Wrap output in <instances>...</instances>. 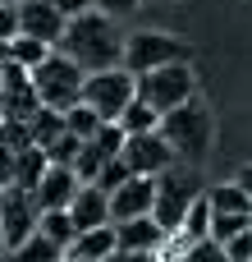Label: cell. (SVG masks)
<instances>
[{
	"mask_svg": "<svg viewBox=\"0 0 252 262\" xmlns=\"http://www.w3.org/2000/svg\"><path fill=\"white\" fill-rule=\"evenodd\" d=\"M9 253H14L18 262H60L64 258V249H60L51 235H41V230H32V235H28L18 249H9Z\"/></svg>",
	"mask_w": 252,
	"mask_h": 262,
	"instance_id": "ffe728a7",
	"label": "cell"
},
{
	"mask_svg": "<svg viewBox=\"0 0 252 262\" xmlns=\"http://www.w3.org/2000/svg\"><path fill=\"white\" fill-rule=\"evenodd\" d=\"M152 203H156V175H129V180L110 193V221L152 216Z\"/></svg>",
	"mask_w": 252,
	"mask_h": 262,
	"instance_id": "8fae6325",
	"label": "cell"
},
{
	"mask_svg": "<svg viewBox=\"0 0 252 262\" xmlns=\"http://www.w3.org/2000/svg\"><path fill=\"white\" fill-rule=\"evenodd\" d=\"M101 124H106V120H101L87 101H73V106L64 111V129H69V134H78V138H92Z\"/></svg>",
	"mask_w": 252,
	"mask_h": 262,
	"instance_id": "603a6c76",
	"label": "cell"
},
{
	"mask_svg": "<svg viewBox=\"0 0 252 262\" xmlns=\"http://www.w3.org/2000/svg\"><path fill=\"white\" fill-rule=\"evenodd\" d=\"M69 216H73L78 230H87V226H106V221H110V193L96 189V184H78V193L69 198Z\"/></svg>",
	"mask_w": 252,
	"mask_h": 262,
	"instance_id": "9a60e30c",
	"label": "cell"
},
{
	"mask_svg": "<svg viewBox=\"0 0 252 262\" xmlns=\"http://www.w3.org/2000/svg\"><path fill=\"white\" fill-rule=\"evenodd\" d=\"M92 5H96L101 14H110V18H124V14H133L142 0H92Z\"/></svg>",
	"mask_w": 252,
	"mask_h": 262,
	"instance_id": "d590c367",
	"label": "cell"
},
{
	"mask_svg": "<svg viewBox=\"0 0 252 262\" xmlns=\"http://www.w3.org/2000/svg\"><path fill=\"white\" fill-rule=\"evenodd\" d=\"M78 147H83V138L64 129V134H55V138H51V143H46L41 152H46V161H51V166H73V157H78Z\"/></svg>",
	"mask_w": 252,
	"mask_h": 262,
	"instance_id": "d4e9b609",
	"label": "cell"
},
{
	"mask_svg": "<svg viewBox=\"0 0 252 262\" xmlns=\"http://www.w3.org/2000/svg\"><path fill=\"white\" fill-rule=\"evenodd\" d=\"M46 166H51V161H46V152H41V147H23V152H18V175H14V184L32 193V189H37V180L46 175Z\"/></svg>",
	"mask_w": 252,
	"mask_h": 262,
	"instance_id": "7402d4cb",
	"label": "cell"
},
{
	"mask_svg": "<svg viewBox=\"0 0 252 262\" xmlns=\"http://www.w3.org/2000/svg\"><path fill=\"white\" fill-rule=\"evenodd\" d=\"M101 166H106V157H101V152L83 138V147H78V157H73V175H78V184H92Z\"/></svg>",
	"mask_w": 252,
	"mask_h": 262,
	"instance_id": "f1b7e54d",
	"label": "cell"
},
{
	"mask_svg": "<svg viewBox=\"0 0 252 262\" xmlns=\"http://www.w3.org/2000/svg\"><path fill=\"white\" fill-rule=\"evenodd\" d=\"M55 51H64L83 74H92V69H110V64L124 60V37H119L110 14L87 9V14L64 23V37L55 41Z\"/></svg>",
	"mask_w": 252,
	"mask_h": 262,
	"instance_id": "6da1fadb",
	"label": "cell"
},
{
	"mask_svg": "<svg viewBox=\"0 0 252 262\" xmlns=\"http://www.w3.org/2000/svg\"><path fill=\"white\" fill-rule=\"evenodd\" d=\"M156 129L165 134V143L174 147V157H188V161H202V157L211 152V134H216L211 111H207V101H197V97H188V101L161 111V124H156Z\"/></svg>",
	"mask_w": 252,
	"mask_h": 262,
	"instance_id": "7a4b0ae2",
	"label": "cell"
},
{
	"mask_svg": "<svg viewBox=\"0 0 252 262\" xmlns=\"http://www.w3.org/2000/svg\"><path fill=\"white\" fill-rule=\"evenodd\" d=\"M41 106L37 88H32V69H23L18 60H9L0 69V120H28Z\"/></svg>",
	"mask_w": 252,
	"mask_h": 262,
	"instance_id": "9c48e42d",
	"label": "cell"
},
{
	"mask_svg": "<svg viewBox=\"0 0 252 262\" xmlns=\"http://www.w3.org/2000/svg\"><path fill=\"white\" fill-rule=\"evenodd\" d=\"M51 5H55V9H60L64 18H78V14H87V9H96L92 0H51Z\"/></svg>",
	"mask_w": 252,
	"mask_h": 262,
	"instance_id": "74e56055",
	"label": "cell"
},
{
	"mask_svg": "<svg viewBox=\"0 0 252 262\" xmlns=\"http://www.w3.org/2000/svg\"><path fill=\"white\" fill-rule=\"evenodd\" d=\"M83 69L64 55V51H55L51 46V55L32 69V88H37V97H41V106H51V111H69L73 101H83Z\"/></svg>",
	"mask_w": 252,
	"mask_h": 262,
	"instance_id": "3957f363",
	"label": "cell"
},
{
	"mask_svg": "<svg viewBox=\"0 0 252 262\" xmlns=\"http://www.w3.org/2000/svg\"><path fill=\"white\" fill-rule=\"evenodd\" d=\"M0 230H5V249H18L37 230V207H32L28 189H18V184L0 189Z\"/></svg>",
	"mask_w": 252,
	"mask_h": 262,
	"instance_id": "30bf717a",
	"label": "cell"
},
{
	"mask_svg": "<svg viewBox=\"0 0 252 262\" xmlns=\"http://www.w3.org/2000/svg\"><path fill=\"white\" fill-rule=\"evenodd\" d=\"M138 92V78L124 69V64H110V69H92L83 78V101L101 115V120H119V111L133 101Z\"/></svg>",
	"mask_w": 252,
	"mask_h": 262,
	"instance_id": "8992f818",
	"label": "cell"
},
{
	"mask_svg": "<svg viewBox=\"0 0 252 262\" xmlns=\"http://www.w3.org/2000/svg\"><path fill=\"white\" fill-rule=\"evenodd\" d=\"M9 64V41H0V69Z\"/></svg>",
	"mask_w": 252,
	"mask_h": 262,
	"instance_id": "ab89813d",
	"label": "cell"
},
{
	"mask_svg": "<svg viewBox=\"0 0 252 262\" xmlns=\"http://www.w3.org/2000/svg\"><path fill=\"white\" fill-rule=\"evenodd\" d=\"M234 184H239V189L252 198V166H243V170H239V180H234Z\"/></svg>",
	"mask_w": 252,
	"mask_h": 262,
	"instance_id": "f35d334b",
	"label": "cell"
},
{
	"mask_svg": "<svg viewBox=\"0 0 252 262\" xmlns=\"http://www.w3.org/2000/svg\"><path fill=\"white\" fill-rule=\"evenodd\" d=\"M207 226H211V207H207V198H197L193 207H188V216H184V226L174 230L184 244H193V239H202L207 235Z\"/></svg>",
	"mask_w": 252,
	"mask_h": 262,
	"instance_id": "484cf974",
	"label": "cell"
},
{
	"mask_svg": "<svg viewBox=\"0 0 252 262\" xmlns=\"http://www.w3.org/2000/svg\"><path fill=\"white\" fill-rule=\"evenodd\" d=\"M18 37V0L0 5V41H14Z\"/></svg>",
	"mask_w": 252,
	"mask_h": 262,
	"instance_id": "836d02e7",
	"label": "cell"
},
{
	"mask_svg": "<svg viewBox=\"0 0 252 262\" xmlns=\"http://www.w3.org/2000/svg\"><path fill=\"white\" fill-rule=\"evenodd\" d=\"M225 253H230V262H248L252 258V221L234 235V239H225Z\"/></svg>",
	"mask_w": 252,
	"mask_h": 262,
	"instance_id": "d6a6232c",
	"label": "cell"
},
{
	"mask_svg": "<svg viewBox=\"0 0 252 262\" xmlns=\"http://www.w3.org/2000/svg\"><path fill=\"white\" fill-rule=\"evenodd\" d=\"M207 203H211V212H230V216H252V198L230 180V184H216L211 193H207Z\"/></svg>",
	"mask_w": 252,
	"mask_h": 262,
	"instance_id": "ac0fdd59",
	"label": "cell"
},
{
	"mask_svg": "<svg viewBox=\"0 0 252 262\" xmlns=\"http://www.w3.org/2000/svg\"><path fill=\"white\" fill-rule=\"evenodd\" d=\"M0 262H18V258H14V253H9V249H0Z\"/></svg>",
	"mask_w": 252,
	"mask_h": 262,
	"instance_id": "b9f144b4",
	"label": "cell"
},
{
	"mask_svg": "<svg viewBox=\"0 0 252 262\" xmlns=\"http://www.w3.org/2000/svg\"><path fill=\"white\" fill-rule=\"evenodd\" d=\"M124 180H129V166H124V157H110V161L96 170V180H92V184H96V189H106V193H115Z\"/></svg>",
	"mask_w": 252,
	"mask_h": 262,
	"instance_id": "4dcf8cb0",
	"label": "cell"
},
{
	"mask_svg": "<svg viewBox=\"0 0 252 262\" xmlns=\"http://www.w3.org/2000/svg\"><path fill=\"white\" fill-rule=\"evenodd\" d=\"M87 143H92V147H96V152L110 161V157H119V147H124V129H119L115 120H106V124H101V129H96Z\"/></svg>",
	"mask_w": 252,
	"mask_h": 262,
	"instance_id": "83f0119b",
	"label": "cell"
},
{
	"mask_svg": "<svg viewBox=\"0 0 252 262\" xmlns=\"http://www.w3.org/2000/svg\"><path fill=\"white\" fill-rule=\"evenodd\" d=\"M0 249H5V230H0Z\"/></svg>",
	"mask_w": 252,
	"mask_h": 262,
	"instance_id": "7bdbcfd3",
	"label": "cell"
},
{
	"mask_svg": "<svg viewBox=\"0 0 252 262\" xmlns=\"http://www.w3.org/2000/svg\"><path fill=\"white\" fill-rule=\"evenodd\" d=\"M37 230H41V235H51L60 249H69V244H73V235H78V226H73L69 207H55V212H37Z\"/></svg>",
	"mask_w": 252,
	"mask_h": 262,
	"instance_id": "d6986e66",
	"label": "cell"
},
{
	"mask_svg": "<svg viewBox=\"0 0 252 262\" xmlns=\"http://www.w3.org/2000/svg\"><path fill=\"white\" fill-rule=\"evenodd\" d=\"M46 55H51V46H46V41H37V37H23V32H18V37L9 41V60H18L23 69H37Z\"/></svg>",
	"mask_w": 252,
	"mask_h": 262,
	"instance_id": "cb8c5ba5",
	"label": "cell"
},
{
	"mask_svg": "<svg viewBox=\"0 0 252 262\" xmlns=\"http://www.w3.org/2000/svg\"><path fill=\"white\" fill-rule=\"evenodd\" d=\"M64 14L51 5V0H18V32L23 37H37V41H46V46H55L60 37H64Z\"/></svg>",
	"mask_w": 252,
	"mask_h": 262,
	"instance_id": "7c38bea8",
	"label": "cell"
},
{
	"mask_svg": "<svg viewBox=\"0 0 252 262\" xmlns=\"http://www.w3.org/2000/svg\"><path fill=\"white\" fill-rule=\"evenodd\" d=\"M174 262H230V253H225V244H216L211 235H202V239L184 244V253Z\"/></svg>",
	"mask_w": 252,
	"mask_h": 262,
	"instance_id": "4316f807",
	"label": "cell"
},
{
	"mask_svg": "<svg viewBox=\"0 0 252 262\" xmlns=\"http://www.w3.org/2000/svg\"><path fill=\"white\" fill-rule=\"evenodd\" d=\"M28 129H32V147H46L55 134H64V111H51V106H37L28 115Z\"/></svg>",
	"mask_w": 252,
	"mask_h": 262,
	"instance_id": "44dd1931",
	"label": "cell"
},
{
	"mask_svg": "<svg viewBox=\"0 0 252 262\" xmlns=\"http://www.w3.org/2000/svg\"><path fill=\"white\" fill-rule=\"evenodd\" d=\"M211 207V203H207ZM252 216H230V212H211V226H207V235L216 239V244H225V239H234L243 226H248Z\"/></svg>",
	"mask_w": 252,
	"mask_h": 262,
	"instance_id": "f546056e",
	"label": "cell"
},
{
	"mask_svg": "<svg viewBox=\"0 0 252 262\" xmlns=\"http://www.w3.org/2000/svg\"><path fill=\"white\" fill-rule=\"evenodd\" d=\"M0 5H9V0H0Z\"/></svg>",
	"mask_w": 252,
	"mask_h": 262,
	"instance_id": "ee69618b",
	"label": "cell"
},
{
	"mask_svg": "<svg viewBox=\"0 0 252 262\" xmlns=\"http://www.w3.org/2000/svg\"><path fill=\"white\" fill-rule=\"evenodd\" d=\"M73 193H78L73 166H46V175H41L37 189H32V207H37V212H55V207H69Z\"/></svg>",
	"mask_w": 252,
	"mask_h": 262,
	"instance_id": "4fadbf2b",
	"label": "cell"
},
{
	"mask_svg": "<svg viewBox=\"0 0 252 262\" xmlns=\"http://www.w3.org/2000/svg\"><path fill=\"white\" fill-rule=\"evenodd\" d=\"M60 262H92V258H78V253H64Z\"/></svg>",
	"mask_w": 252,
	"mask_h": 262,
	"instance_id": "60d3db41",
	"label": "cell"
},
{
	"mask_svg": "<svg viewBox=\"0 0 252 262\" xmlns=\"http://www.w3.org/2000/svg\"><path fill=\"white\" fill-rule=\"evenodd\" d=\"M174 60H193V46L184 37H170V32H133L124 37V69L138 78L147 69H161V64H174Z\"/></svg>",
	"mask_w": 252,
	"mask_h": 262,
	"instance_id": "5b68a950",
	"label": "cell"
},
{
	"mask_svg": "<svg viewBox=\"0 0 252 262\" xmlns=\"http://www.w3.org/2000/svg\"><path fill=\"white\" fill-rule=\"evenodd\" d=\"M115 124H119L124 134H147V129H156V124H161V111H156L152 101H142V97L133 92V101H129V106L119 111V120H115Z\"/></svg>",
	"mask_w": 252,
	"mask_h": 262,
	"instance_id": "e0dca14e",
	"label": "cell"
},
{
	"mask_svg": "<svg viewBox=\"0 0 252 262\" xmlns=\"http://www.w3.org/2000/svg\"><path fill=\"white\" fill-rule=\"evenodd\" d=\"M101 262H161V253H142V249H115L110 258Z\"/></svg>",
	"mask_w": 252,
	"mask_h": 262,
	"instance_id": "8d00e7d4",
	"label": "cell"
},
{
	"mask_svg": "<svg viewBox=\"0 0 252 262\" xmlns=\"http://www.w3.org/2000/svg\"><path fill=\"white\" fill-rule=\"evenodd\" d=\"M138 97L152 101L156 111H170L188 97H197V78H193V64L188 60H174V64H161V69H147L138 74Z\"/></svg>",
	"mask_w": 252,
	"mask_h": 262,
	"instance_id": "52a82bcc",
	"label": "cell"
},
{
	"mask_svg": "<svg viewBox=\"0 0 252 262\" xmlns=\"http://www.w3.org/2000/svg\"><path fill=\"white\" fill-rule=\"evenodd\" d=\"M64 253H78V258H92V262L110 258V253H115V221H106V226H87V230H78V235H73V244H69Z\"/></svg>",
	"mask_w": 252,
	"mask_h": 262,
	"instance_id": "2e32d148",
	"label": "cell"
},
{
	"mask_svg": "<svg viewBox=\"0 0 252 262\" xmlns=\"http://www.w3.org/2000/svg\"><path fill=\"white\" fill-rule=\"evenodd\" d=\"M170 244L165 226L156 216H129V221H115V249H142V253H161Z\"/></svg>",
	"mask_w": 252,
	"mask_h": 262,
	"instance_id": "5bb4252c",
	"label": "cell"
},
{
	"mask_svg": "<svg viewBox=\"0 0 252 262\" xmlns=\"http://www.w3.org/2000/svg\"><path fill=\"white\" fill-rule=\"evenodd\" d=\"M129 175H161L165 166H174V147L165 143L161 129H147V134H124V147H119Z\"/></svg>",
	"mask_w": 252,
	"mask_h": 262,
	"instance_id": "ba28073f",
	"label": "cell"
},
{
	"mask_svg": "<svg viewBox=\"0 0 252 262\" xmlns=\"http://www.w3.org/2000/svg\"><path fill=\"white\" fill-rule=\"evenodd\" d=\"M0 143L14 147V152L32 147V129H28V120H0Z\"/></svg>",
	"mask_w": 252,
	"mask_h": 262,
	"instance_id": "1f68e13d",
	"label": "cell"
},
{
	"mask_svg": "<svg viewBox=\"0 0 252 262\" xmlns=\"http://www.w3.org/2000/svg\"><path fill=\"white\" fill-rule=\"evenodd\" d=\"M202 198V189H197V175L193 170H179V166H165L161 175H156V203H152V216L165 226V235L174 239V230L184 226V216H188V207Z\"/></svg>",
	"mask_w": 252,
	"mask_h": 262,
	"instance_id": "277c9868",
	"label": "cell"
},
{
	"mask_svg": "<svg viewBox=\"0 0 252 262\" xmlns=\"http://www.w3.org/2000/svg\"><path fill=\"white\" fill-rule=\"evenodd\" d=\"M14 175H18V152L0 143V189H9V184H14Z\"/></svg>",
	"mask_w": 252,
	"mask_h": 262,
	"instance_id": "e575fe53",
	"label": "cell"
}]
</instances>
